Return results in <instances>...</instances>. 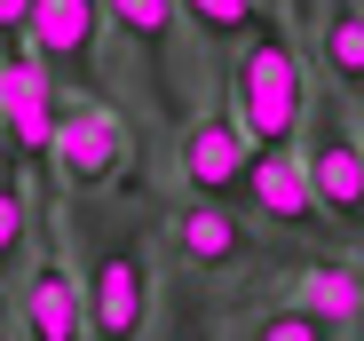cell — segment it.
Returning <instances> with one entry per match:
<instances>
[{"label": "cell", "mask_w": 364, "mask_h": 341, "mask_svg": "<svg viewBox=\"0 0 364 341\" xmlns=\"http://www.w3.org/2000/svg\"><path fill=\"white\" fill-rule=\"evenodd\" d=\"M72 231H87L80 294H87V341H143L159 325V246L135 214L127 231H103V206H80Z\"/></svg>", "instance_id": "cell-1"}, {"label": "cell", "mask_w": 364, "mask_h": 341, "mask_svg": "<svg viewBox=\"0 0 364 341\" xmlns=\"http://www.w3.org/2000/svg\"><path fill=\"white\" fill-rule=\"evenodd\" d=\"M230 120L246 127L254 151H293L301 120H309V72H301V48L262 24L230 64Z\"/></svg>", "instance_id": "cell-2"}, {"label": "cell", "mask_w": 364, "mask_h": 341, "mask_svg": "<svg viewBox=\"0 0 364 341\" xmlns=\"http://www.w3.org/2000/svg\"><path fill=\"white\" fill-rule=\"evenodd\" d=\"M16 325L24 341H87V294H80V270L64 262V231H40L32 270H24V294H16Z\"/></svg>", "instance_id": "cell-3"}, {"label": "cell", "mask_w": 364, "mask_h": 341, "mask_svg": "<svg viewBox=\"0 0 364 341\" xmlns=\"http://www.w3.org/2000/svg\"><path fill=\"white\" fill-rule=\"evenodd\" d=\"M48 167H55V183H64L72 199H95V191H111L119 175H127V127H119V111H103V103H80V111H64V127H55V151H48Z\"/></svg>", "instance_id": "cell-4"}, {"label": "cell", "mask_w": 364, "mask_h": 341, "mask_svg": "<svg viewBox=\"0 0 364 341\" xmlns=\"http://www.w3.org/2000/svg\"><path fill=\"white\" fill-rule=\"evenodd\" d=\"M301 167H309V191H317V214L333 222V231L364 238V143L356 127L341 120V111H325L309 151H301Z\"/></svg>", "instance_id": "cell-5"}, {"label": "cell", "mask_w": 364, "mask_h": 341, "mask_svg": "<svg viewBox=\"0 0 364 341\" xmlns=\"http://www.w3.org/2000/svg\"><path fill=\"white\" fill-rule=\"evenodd\" d=\"M0 127H9L16 159H48L55 151V127H64V111H55V72L40 64L32 48L0 56Z\"/></svg>", "instance_id": "cell-6"}, {"label": "cell", "mask_w": 364, "mask_h": 341, "mask_svg": "<svg viewBox=\"0 0 364 341\" xmlns=\"http://www.w3.org/2000/svg\"><path fill=\"white\" fill-rule=\"evenodd\" d=\"M166 254L191 278H214V270L254 262V231H246V214H230L222 199H182L166 214Z\"/></svg>", "instance_id": "cell-7"}, {"label": "cell", "mask_w": 364, "mask_h": 341, "mask_svg": "<svg viewBox=\"0 0 364 341\" xmlns=\"http://www.w3.org/2000/svg\"><path fill=\"white\" fill-rule=\"evenodd\" d=\"M246 167H254V143H246V127H237L230 111H206V120L182 127L174 175H182L191 199H230L237 183H246Z\"/></svg>", "instance_id": "cell-8"}, {"label": "cell", "mask_w": 364, "mask_h": 341, "mask_svg": "<svg viewBox=\"0 0 364 341\" xmlns=\"http://www.w3.org/2000/svg\"><path fill=\"white\" fill-rule=\"evenodd\" d=\"M24 48L40 56L55 80L95 72V56H103V0H32Z\"/></svg>", "instance_id": "cell-9"}, {"label": "cell", "mask_w": 364, "mask_h": 341, "mask_svg": "<svg viewBox=\"0 0 364 341\" xmlns=\"http://www.w3.org/2000/svg\"><path fill=\"white\" fill-rule=\"evenodd\" d=\"M237 199H246V214H262L269 231H317V222H325L301 151H254V167H246V183H237Z\"/></svg>", "instance_id": "cell-10"}, {"label": "cell", "mask_w": 364, "mask_h": 341, "mask_svg": "<svg viewBox=\"0 0 364 341\" xmlns=\"http://www.w3.org/2000/svg\"><path fill=\"white\" fill-rule=\"evenodd\" d=\"M317 64L348 103H364V0H325L317 9Z\"/></svg>", "instance_id": "cell-11"}, {"label": "cell", "mask_w": 364, "mask_h": 341, "mask_svg": "<svg viewBox=\"0 0 364 341\" xmlns=\"http://www.w3.org/2000/svg\"><path fill=\"white\" fill-rule=\"evenodd\" d=\"M174 0H103V24L119 32V40H135L143 48V64H151V80H159V103H174V88H166V48H174Z\"/></svg>", "instance_id": "cell-12"}, {"label": "cell", "mask_w": 364, "mask_h": 341, "mask_svg": "<svg viewBox=\"0 0 364 341\" xmlns=\"http://www.w3.org/2000/svg\"><path fill=\"white\" fill-rule=\"evenodd\" d=\"M285 302H301L309 318H325V325H356L364 318V270L356 262H309V270H293V294Z\"/></svg>", "instance_id": "cell-13"}, {"label": "cell", "mask_w": 364, "mask_h": 341, "mask_svg": "<svg viewBox=\"0 0 364 341\" xmlns=\"http://www.w3.org/2000/svg\"><path fill=\"white\" fill-rule=\"evenodd\" d=\"M174 9L191 16V32L214 40V48H246V40L262 32V9H254V0H174Z\"/></svg>", "instance_id": "cell-14"}, {"label": "cell", "mask_w": 364, "mask_h": 341, "mask_svg": "<svg viewBox=\"0 0 364 341\" xmlns=\"http://www.w3.org/2000/svg\"><path fill=\"white\" fill-rule=\"evenodd\" d=\"M237 341H348V333L325 325V318H309L301 302H269V310H254L246 325H237Z\"/></svg>", "instance_id": "cell-15"}, {"label": "cell", "mask_w": 364, "mask_h": 341, "mask_svg": "<svg viewBox=\"0 0 364 341\" xmlns=\"http://www.w3.org/2000/svg\"><path fill=\"white\" fill-rule=\"evenodd\" d=\"M40 206H32V191L24 183H0V278H9L32 246H40V222H32Z\"/></svg>", "instance_id": "cell-16"}, {"label": "cell", "mask_w": 364, "mask_h": 341, "mask_svg": "<svg viewBox=\"0 0 364 341\" xmlns=\"http://www.w3.org/2000/svg\"><path fill=\"white\" fill-rule=\"evenodd\" d=\"M159 333H166V341H214V333H198V302H191V294L159 302Z\"/></svg>", "instance_id": "cell-17"}, {"label": "cell", "mask_w": 364, "mask_h": 341, "mask_svg": "<svg viewBox=\"0 0 364 341\" xmlns=\"http://www.w3.org/2000/svg\"><path fill=\"white\" fill-rule=\"evenodd\" d=\"M24 24H32V0H0V40H9V48L24 40Z\"/></svg>", "instance_id": "cell-18"}, {"label": "cell", "mask_w": 364, "mask_h": 341, "mask_svg": "<svg viewBox=\"0 0 364 341\" xmlns=\"http://www.w3.org/2000/svg\"><path fill=\"white\" fill-rule=\"evenodd\" d=\"M0 333H9V310H0Z\"/></svg>", "instance_id": "cell-19"}]
</instances>
